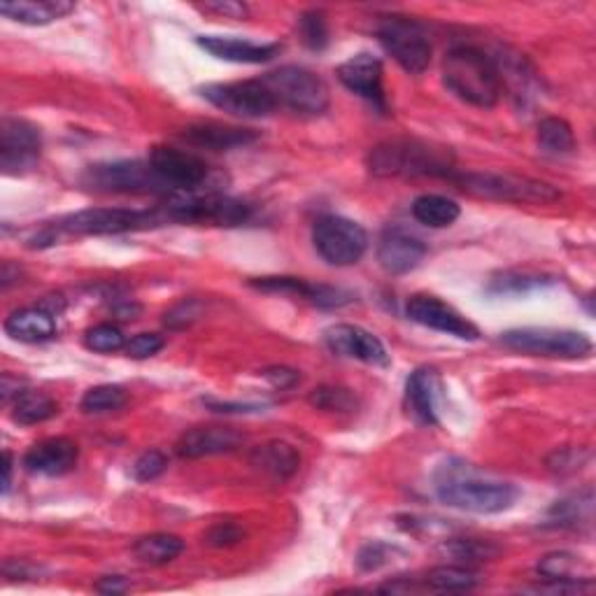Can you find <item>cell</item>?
I'll list each match as a JSON object with an SVG mask.
<instances>
[{
    "mask_svg": "<svg viewBox=\"0 0 596 596\" xmlns=\"http://www.w3.org/2000/svg\"><path fill=\"white\" fill-rule=\"evenodd\" d=\"M394 550V548H391ZM387 546L382 543H368L362 552H359V566L364 571H376L380 566H385L389 562V552H391Z\"/></svg>",
    "mask_w": 596,
    "mask_h": 596,
    "instance_id": "f6af8a7d",
    "label": "cell"
},
{
    "mask_svg": "<svg viewBox=\"0 0 596 596\" xmlns=\"http://www.w3.org/2000/svg\"><path fill=\"white\" fill-rule=\"evenodd\" d=\"M203 405H208L213 413H242V415H250V413H259V410H264L266 405H259V403H229V401H215V399H203Z\"/></svg>",
    "mask_w": 596,
    "mask_h": 596,
    "instance_id": "bcb514c9",
    "label": "cell"
},
{
    "mask_svg": "<svg viewBox=\"0 0 596 596\" xmlns=\"http://www.w3.org/2000/svg\"><path fill=\"white\" fill-rule=\"evenodd\" d=\"M461 208L447 196L440 194H424L420 198H415L413 203V217L424 224V227L432 229H445L452 227V224L459 219Z\"/></svg>",
    "mask_w": 596,
    "mask_h": 596,
    "instance_id": "83f0119b",
    "label": "cell"
},
{
    "mask_svg": "<svg viewBox=\"0 0 596 596\" xmlns=\"http://www.w3.org/2000/svg\"><path fill=\"white\" fill-rule=\"evenodd\" d=\"M310 403L322 408V410H352L354 408V397L347 389L341 387H320L310 394Z\"/></svg>",
    "mask_w": 596,
    "mask_h": 596,
    "instance_id": "ab89813d",
    "label": "cell"
},
{
    "mask_svg": "<svg viewBox=\"0 0 596 596\" xmlns=\"http://www.w3.org/2000/svg\"><path fill=\"white\" fill-rule=\"evenodd\" d=\"M368 171L378 177H450V149L420 140H387L368 152Z\"/></svg>",
    "mask_w": 596,
    "mask_h": 596,
    "instance_id": "7a4b0ae2",
    "label": "cell"
},
{
    "mask_svg": "<svg viewBox=\"0 0 596 596\" xmlns=\"http://www.w3.org/2000/svg\"><path fill=\"white\" fill-rule=\"evenodd\" d=\"M171 221L180 224H213V227H240L252 217V205L231 196H182L173 194L163 205Z\"/></svg>",
    "mask_w": 596,
    "mask_h": 596,
    "instance_id": "ba28073f",
    "label": "cell"
},
{
    "mask_svg": "<svg viewBox=\"0 0 596 596\" xmlns=\"http://www.w3.org/2000/svg\"><path fill=\"white\" fill-rule=\"evenodd\" d=\"M59 413V403H56L51 397L43 394V391H22L14 401H12V420L16 424H41L47 422Z\"/></svg>",
    "mask_w": 596,
    "mask_h": 596,
    "instance_id": "4dcf8cb0",
    "label": "cell"
},
{
    "mask_svg": "<svg viewBox=\"0 0 596 596\" xmlns=\"http://www.w3.org/2000/svg\"><path fill=\"white\" fill-rule=\"evenodd\" d=\"M436 494L445 506L475 515H496L508 511L519 496L517 488L508 482L463 478L461 473L443 478L438 482Z\"/></svg>",
    "mask_w": 596,
    "mask_h": 596,
    "instance_id": "277c9868",
    "label": "cell"
},
{
    "mask_svg": "<svg viewBox=\"0 0 596 596\" xmlns=\"http://www.w3.org/2000/svg\"><path fill=\"white\" fill-rule=\"evenodd\" d=\"M536 571L546 581H592V569L571 552H550L536 564Z\"/></svg>",
    "mask_w": 596,
    "mask_h": 596,
    "instance_id": "f546056e",
    "label": "cell"
},
{
    "mask_svg": "<svg viewBox=\"0 0 596 596\" xmlns=\"http://www.w3.org/2000/svg\"><path fill=\"white\" fill-rule=\"evenodd\" d=\"M80 459V447L70 438H45L35 443L24 457V466L28 473L56 478L74 469Z\"/></svg>",
    "mask_w": 596,
    "mask_h": 596,
    "instance_id": "ffe728a7",
    "label": "cell"
},
{
    "mask_svg": "<svg viewBox=\"0 0 596 596\" xmlns=\"http://www.w3.org/2000/svg\"><path fill=\"white\" fill-rule=\"evenodd\" d=\"M583 517L592 519V490L585 492V498L575 494L571 498L557 501L550 511V519L557 527H577Z\"/></svg>",
    "mask_w": 596,
    "mask_h": 596,
    "instance_id": "d590c367",
    "label": "cell"
},
{
    "mask_svg": "<svg viewBox=\"0 0 596 596\" xmlns=\"http://www.w3.org/2000/svg\"><path fill=\"white\" fill-rule=\"evenodd\" d=\"M242 538H245V531H242L238 525L221 522V525H215L208 534H205V543L213 548H231V546H238Z\"/></svg>",
    "mask_w": 596,
    "mask_h": 596,
    "instance_id": "ee69618b",
    "label": "cell"
},
{
    "mask_svg": "<svg viewBox=\"0 0 596 596\" xmlns=\"http://www.w3.org/2000/svg\"><path fill=\"white\" fill-rule=\"evenodd\" d=\"M552 277L538 275V273H522V271H506L498 273L490 279L488 294L492 296H519L529 294L534 289H540L543 285H550Z\"/></svg>",
    "mask_w": 596,
    "mask_h": 596,
    "instance_id": "d6a6232c",
    "label": "cell"
},
{
    "mask_svg": "<svg viewBox=\"0 0 596 596\" xmlns=\"http://www.w3.org/2000/svg\"><path fill=\"white\" fill-rule=\"evenodd\" d=\"M82 182L93 192L105 194H168L171 190L159 180L149 161L96 163L84 173Z\"/></svg>",
    "mask_w": 596,
    "mask_h": 596,
    "instance_id": "9c48e42d",
    "label": "cell"
},
{
    "mask_svg": "<svg viewBox=\"0 0 596 596\" xmlns=\"http://www.w3.org/2000/svg\"><path fill=\"white\" fill-rule=\"evenodd\" d=\"M424 256H426L424 242L399 227L387 229L378 242V261L391 275L415 271Z\"/></svg>",
    "mask_w": 596,
    "mask_h": 596,
    "instance_id": "d6986e66",
    "label": "cell"
},
{
    "mask_svg": "<svg viewBox=\"0 0 596 596\" xmlns=\"http://www.w3.org/2000/svg\"><path fill=\"white\" fill-rule=\"evenodd\" d=\"M443 82L457 99L475 107H494L503 93L496 64L475 47H455L445 56Z\"/></svg>",
    "mask_w": 596,
    "mask_h": 596,
    "instance_id": "6da1fadb",
    "label": "cell"
},
{
    "mask_svg": "<svg viewBox=\"0 0 596 596\" xmlns=\"http://www.w3.org/2000/svg\"><path fill=\"white\" fill-rule=\"evenodd\" d=\"M200 10L215 12L221 16H231V19H245L250 12V8L242 5V3H205V5H200Z\"/></svg>",
    "mask_w": 596,
    "mask_h": 596,
    "instance_id": "c3c4849f",
    "label": "cell"
},
{
    "mask_svg": "<svg viewBox=\"0 0 596 596\" xmlns=\"http://www.w3.org/2000/svg\"><path fill=\"white\" fill-rule=\"evenodd\" d=\"M298 33H301V41L306 43V47L314 51H322L329 45V26L320 10H310L301 14V19H298Z\"/></svg>",
    "mask_w": 596,
    "mask_h": 596,
    "instance_id": "74e56055",
    "label": "cell"
},
{
    "mask_svg": "<svg viewBox=\"0 0 596 596\" xmlns=\"http://www.w3.org/2000/svg\"><path fill=\"white\" fill-rule=\"evenodd\" d=\"M198 93L205 101L224 112H229V115L233 117L259 119V117L273 115V112L277 110L273 93L261 80L215 82V84L198 87Z\"/></svg>",
    "mask_w": 596,
    "mask_h": 596,
    "instance_id": "7c38bea8",
    "label": "cell"
},
{
    "mask_svg": "<svg viewBox=\"0 0 596 596\" xmlns=\"http://www.w3.org/2000/svg\"><path fill=\"white\" fill-rule=\"evenodd\" d=\"M250 287L261 289V291H279V294L301 296L320 308H341L349 301V294L343 289H335L329 285H310V283H306V279H298V277H256V279H252Z\"/></svg>",
    "mask_w": 596,
    "mask_h": 596,
    "instance_id": "603a6c76",
    "label": "cell"
},
{
    "mask_svg": "<svg viewBox=\"0 0 596 596\" xmlns=\"http://www.w3.org/2000/svg\"><path fill=\"white\" fill-rule=\"evenodd\" d=\"M196 43L219 61L252 64V66L273 61L279 54V49H283L277 43L259 45L252 41H240V37H224V35H200Z\"/></svg>",
    "mask_w": 596,
    "mask_h": 596,
    "instance_id": "7402d4cb",
    "label": "cell"
},
{
    "mask_svg": "<svg viewBox=\"0 0 596 596\" xmlns=\"http://www.w3.org/2000/svg\"><path fill=\"white\" fill-rule=\"evenodd\" d=\"M5 333L19 343H45L56 335L54 314L45 308L14 310L5 320Z\"/></svg>",
    "mask_w": 596,
    "mask_h": 596,
    "instance_id": "484cf974",
    "label": "cell"
},
{
    "mask_svg": "<svg viewBox=\"0 0 596 596\" xmlns=\"http://www.w3.org/2000/svg\"><path fill=\"white\" fill-rule=\"evenodd\" d=\"M168 469V457L161 450H149L134 463V475L138 482H152Z\"/></svg>",
    "mask_w": 596,
    "mask_h": 596,
    "instance_id": "7bdbcfd3",
    "label": "cell"
},
{
    "mask_svg": "<svg viewBox=\"0 0 596 596\" xmlns=\"http://www.w3.org/2000/svg\"><path fill=\"white\" fill-rule=\"evenodd\" d=\"M314 250L331 266H352L366 254L368 236L362 224L347 217L326 215L312 227Z\"/></svg>",
    "mask_w": 596,
    "mask_h": 596,
    "instance_id": "30bf717a",
    "label": "cell"
},
{
    "mask_svg": "<svg viewBox=\"0 0 596 596\" xmlns=\"http://www.w3.org/2000/svg\"><path fill=\"white\" fill-rule=\"evenodd\" d=\"M182 138L186 142L196 145V147H205V149H215V152H224V149L252 145L259 136L254 134L252 128L227 126V124H219V122H200V124L186 126L182 130Z\"/></svg>",
    "mask_w": 596,
    "mask_h": 596,
    "instance_id": "cb8c5ba5",
    "label": "cell"
},
{
    "mask_svg": "<svg viewBox=\"0 0 596 596\" xmlns=\"http://www.w3.org/2000/svg\"><path fill=\"white\" fill-rule=\"evenodd\" d=\"M339 80L357 96L385 110V89H382V64L373 54H357L339 66Z\"/></svg>",
    "mask_w": 596,
    "mask_h": 596,
    "instance_id": "e0dca14e",
    "label": "cell"
},
{
    "mask_svg": "<svg viewBox=\"0 0 596 596\" xmlns=\"http://www.w3.org/2000/svg\"><path fill=\"white\" fill-rule=\"evenodd\" d=\"M378 41L391 59L410 74H422L432 64V43L422 26L405 16H385L378 24Z\"/></svg>",
    "mask_w": 596,
    "mask_h": 596,
    "instance_id": "8fae6325",
    "label": "cell"
},
{
    "mask_svg": "<svg viewBox=\"0 0 596 596\" xmlns=\"http://www.w3.org/2000/svg\"><path fill=\"white\" fill-rule=\"evenodd\" d=\"M538 147L550 157H564L575 149V136L569 122L546 117L538 124Z\"/></svg>",
    "mask_w": 596,
    "mask_h": 596,
    "instance_id": "1f68e13d",
    "label": "cell"
},
{
    "mask_svg": "<svg viewBox=\"0 0 596 596\" xmlns=\"http://www.w3.org/2000/svg\"><path fill=\"white\" fill-rule=\"evenodd\" d=\"M165 210H128V208H89L74 215L64 217L56 227H49L45 233L35 238V245H51L59 233L70 236H117V233H134L149 231L168 224Z\"/></svg>",
    "mask_w": 596,
    "mask_h": 596,
    "instance_id": "3957f363",
    "label": "cell"
},
{
    "mask_svg": "<svg viewBox=\"0 0 596 596\" xmlns=\"http://www.w3.org/2000/svg\"><path fill=\"white\" fill-rule=\"evenodd\" d=\"M128 401L126 389L119 385H99L91 387L87 394L82 397V410L89 415H101V413H112V410L124 408Z\"/></svg>",
    "mask_w": 596,
    "mask_h": 596,
    "instance_id": "e575fe53",
    "label": "cell"
},
{
    "mask_svg": "<svg viewBox=\"0 0 596 596\" xmlns=\"http://www.w3.org/2000/svg\"><path fill=\"white\" fill-rule=\"evenodd\" d=\"M200 312H203L200 301H196V298H184V301H180L177 306H173L171 310L165 312L163 324L168 329H184V326L194 324L200 317Z\"/></svg>",
    "mask_w": 596,
    "mask_h": 596,
    "instance_id": "60d3db41",
    "label": "cell"
},
{
    "mask_svg": "<svg viewBox=\"0 0 596 596\" xmlns=\"http://www.w3.org/2000/svg\"><path fill=\"white\" fill-rule=\"evenodd\" d=\"M264 378L273 385V387H279V389H289L298 382V373L291 370V368H285V366H273V368H266L264 370Z\"/></svg>",
    "mask_w": 596,
    "mask_h": 596,
    "instance_id": "7dc6e473",
    "label": "cell"
},
{
    "mask_svg": "<svg viewBox=\"0 0 596 596\" xmlns=\"http://www.w3.org/2000/svg\"><path fill=\"white\" fill-rule=\"evenodd\" d=\"M438 397L440 376L434 368H417L405 382V405L408 413L422 426L438 424Z\"/></svg>",
    "mask_w": 596,
    "mask_h": 596,
    "instance_id": "44dd1931",
    "label": "cell"
},
{
    "mask_svg": "<svg viewBox=\"0 0 596 596\" xmlns=\"http://www.w3.org/2000/svg\"><path fill=\"white\" fill-rule=\"evenodd\" d=\"M12 484V455L3 452V494L10 492Z\"/></svg>",
    "mask_w": 596,
    "mask_h": 596,
    "instance_id": "816d5d0a",
    "label": "cell"
},
{
    "mask_svg": "<svg viewBox=\"0 0 596 596\" xmlns=\"http://www.w3.org/2000/svg\"><path fill=\"white\" fill-rule=\"evenodd\" d=\"M452 180L459 190L480 198L508 200V203H554L559 200V190L552 184L519 177L511 173H452Z\"/></svg>",
    "mask_w": 596,
    "mask_h": 596,
    "instance_id": "5b68a950",
    "label": "cell"
},
{
    "mask_svg": "<svg viewBox=\"0 0 596 596\" xmlns=\"http://www.w3.org/2000/svg\"><path fill=\"white\" fill-rule=\"evenodd\" d=\"M501 345L513 352L529 354V357L550 359H585L592 352V341L581 331L550 329V326H527L501 333Z\"/></svg>",
    "mask_w": 596,
    "mask_h": 596,
    "instance_id": "52a82bcc",
    "label": "cell"
},
{
    "mask_svg": "<svg viewBox=\"0 0 596 596\" xmlns=\"http://www.w3.org/2000/svg\"><path fill=\"white\" fill-rule=\"evenodd\" d=\"M426 585L438 592H466L480 585V575L463 564H457V566L447 564V566H436L428 571Z\"/></svg>",
    "mask_w": 596,
    "mask_h": 596,
    "instance_id": "836d02e7",
    "label": "cell"
},
{
    "mask_svg": "<svg viewBox=\"0 0 596 596\" xmlns=\"http://www.w3.org/2000/svg\"><path fill=\"white\" fill-rule=\"evenodd\" d=\"M259 80L266 84L279 107L301 112V115H322L329 107V87L312 70L283 66Z\"/></svg>",
    "mask_w": 596,
    "mask_h": 596,
    "instance_id": "8992f818",
    "label": "cell"
},
{
    "mask_svg": "<svg viewBox=\"0 0 596 596\" xmlns=\"http://www.w3.org/2000/svg\"><path fill=\"white\" fill-rule=\"evenodd\" d=\"M41 128L26 119L5 117L0 124V168L5 175H24L41 159Z\"/></svg>",
    "mask_w": 596,
    "mask_h": 596,
    "instance_id": "4fadbf2b",
    "label": "cell"
},
{
    "mask_svg": "<svg viewBox=\"0 0 596 596\" xmlns=\"http://www.w3.org/2000/svg\"><path fill=\"white\" fill-rule=\"evenodd\" d=\"M184 550L182 538L173 534H149L136 540L134 554L140 559L142 564H152V566H163L168 562H173Z\"/></svg>",
    "mask_w": 596,
    "mask_h": 596,
    "instance_id": "f1b7e54d",
    "label": "cell"
},
{
    "mask_svg": "<svg viewBox=\"0 0 596 596\" xmlns=\"http://www.w3.org/2000/svg\"><path fill=\"white\" fill-rule=\"evenodd\" d=\"M0 391H3V401L10 403L12 399H16L19 394H22L24 385L19 382V378H12L10 373H5V376H3V385H0Z\"/></svg>",
    "mask_w": 596,
    "mask_h": 596,
    "instance_id": "f907efd6",
    "label": "cell"
},
{
    "mask_svg": "<svg viewBox=\"0 0 596 596\" xmlns=\"http://www.w3.org/2000/svg\"><path fill=\"white\" fill-rule=\"evenodd\" d=\"M405 312L415 324H422L426 329L455 335V339H461V341L480 339V329L473 322L466 320L461 312H457L452 306H447L436 296H428V294L413 296L408 301Z\"/></svg>",
    "mask_w": 596,
    "mask_h": 596,
    "instance_id": "9a60e30c",
    "label": "cell"
},
{
    "mask_svg": "<svg viewBox=\"0 0 596 596\" xmlns=\"http://www.w3.org/2000/svg\"><path fill=\"white\" fill-rule=\"evenodd\" d=\"M324 341L329 345V349L333 354H339V357H347V359H357L370 366H389V354L387 347L382 345V341L378 335H373L370 331L354 326V324H335L331 329H326Z\"/></svg>",
    "mask_w": 596,
    "mask_h": 596,
    "instance_id": "2e32d148",
    "label": "cell"
},
{
    "mask_svg": "<svg viewBox=\"0 0 596 596\" xmlns=\"http://www.w3.org/2000/svg\"><path fill=\"white\" fill-rule=\"evenodd\" d=\"M250 461L261 473L275 480H289L298 471V466H301V455L296 452L294 445L285 440H271L254 447Z\"/></svg>",
    "mask_w": 596,
    "mask_h": 596,
    "instance_id": "4316f807",
    "label": "cell"
},
{
    "mask_svg": "<svg viewBox=\"0 0 596 596\" xmlns=\"http://www.w3.org/2000/svg\"><path fill=\"white\" fill-rule=\"evenodd\" d=\"M74 10L70 0H3L0 12L26 26H47Z\"/></svg>",
    "mask_w": 596,
    "mask_h": 596,
    "instance_id": "d4e9b609",
    "label": "cell"
},
{
    "mask_svg": "<svg viewBox=\"0 0 596 596\" xmlns=\"http://www.w3.org/2000/svg\"><path fill=\"white\" fill-rule=\"evenodd\" d=\"M84 345L93 352H117L126 347L124 333L112 324H96L84 333Z\"/></svg>",
    "mask_w": 596,
    "mask_h": 596,
    "instance_id": "f35d334b",
    "label": "cell"
},
{
    "mask_svg": "<svg viewBox=\"0 0 596 596\" xmlns=\"http://www.w3.org/2000/svg\"><path fill=\"white\" fill-rule=\"evenodd\" d=\"M149 165L154 168V173L159 175V180L171 190L173 194L180 192H196L198 186L208 180V163L203 159H198L192 152H184V149H175V147H165L159 145L152 149V154H149Z\"/></svg>",
    "mask_w": 596,
    "mask_h": 596,
    "instance_id": "5bb4252c",
    "label": "cell"
},
{
    "mask_svg": "<svg viewBox=\"0 0 596 596\" xmlns=\"http://www.w3.org/2000/svg\"><path fill=\"white\" fill-rule=\"evenodd\" d=\"M165 347V339L159 333H138L134 335V339H130L126 343V354L130 359H149V357H154L157 352H161Z\"/></svg>",
    "mask_w": 596,
    "mask_h": 596,
    "instance_id": "b9f144b4",
    "label": "cell"
},
{
    "mask_svg": "<svg viewBox=\"0 0 596 596\" xmlns=\"http://www.w3.org/2000/svg\"><path fill=\"white\" fill-rule=\"evenodd\" d=\"M445 552L452 559H457L459 564H475V562H488V559H494L498 554V548L492 546L490 540L459 538V540H450V543L445 546Z\"/></svg>",
    "mask_w": 596,
    "mask_h": 596,
    "instance_id": "8d00e7d4",
    "label": "cell"
},
{
    "mask_svg": "<svg viewBox=\"0 0 596 596\" xmlns=\"http://www.w3.org/2000/svg\"><path fill=\"white\" fill-rule=\"evenodd\" d=\"M245 443V436L229 426H196L182 434L175 450L182 459H200L213 455H229Z\"/></svg>",
    "mask_w": 596,
    "mask_h": 596,
    "instance_id": "ac0fdd59",
    "label": "cell"
},
{
    "mask_svg": "<svg viewBox=\"0 0 596 596\" xmlns=\"http://www.w3.org/2000/svg\"><path fill=\"white\" fill-rule=\"evenodd\" d=\"M96 589L101 594H124L128 589V583L122 575H105L96 583Z\"/></svg>",
    "mask_w": 596,
    "mask_h": 596,
    "instance_id": "681fc988",
    "label": "cell"
}]
</instances>
